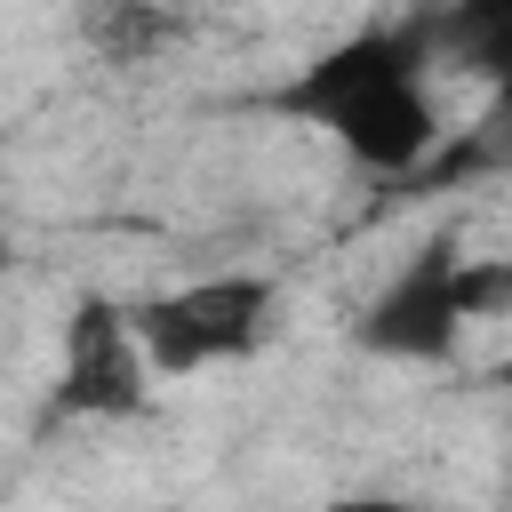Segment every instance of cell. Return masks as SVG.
<instances>
[{
	"mask_svg": "<svg viewBox=\"0 0 512 512\" xmlns=\"http://www.w3.org/2000/svg\"><path fill=\"white\" fill-rule=\"evenodd\" d=\"M264 104L304 120V128H320L344 160H360L376 176H408V168H424L440 152L424 24H368V32L336 40V48H320Z\"/></svg>",
	"mask_w": 512,
	"mask_h": 512,
	"instance_id": "obj_1",
	"label": "cell"
},
{
	"mask_svg": "<svg viewBox=\"0 0 512 512\" xmlns=\"http://www.w3.org/2000/svg\"><path fill=\"white\" fill-rule=\"evenodd\" d=\"M152 376H200L224 360H248L272 320H280V288L264 272H200L184 288H160L144 304H128Z\"/></svg>",
	"mask_w": 512,
	"mask_h": 512,
	"instance_id": "obj_2",
	"label": "cell"
},
{
	"mask_svg": "<svg viewBox=\"0 0 512 512\" xmlns=\"http://www.w3.org/2000/svg\"><path fill=\"white\" fill-rule=\"evenodd\" d=\"M56 416H136L152 400V360L144 336L128 320V304L112 296H80L64 312V344H56Z\"/></svg>",
	"mask_w": 512,
	"mask_h": 512,
	"instance_id": "obj_3",
	"label": "cell"
},
{
	"mask_svg": "<svg viewBox=\"0 0 512 512\" xmlns=\"http://www.w3.org/2000/svg\"><path fill=\"white\" fill-rule=\"evenodd\" d=\"M448 272H456V248H448V240L416 248V256L368 296V312H360V328H352L360 352H376V360H448L456 336H464V312H456Z\"/></svg>",
	"mask_w": 512,
	"mask_h": 512,
	"instance_id": "obj_4",
	"label": "cell"
},
{
	"mask_svg": "<svg viewBox=\"0 0 512 512\" xmlns=\"http://www.w3.org/2000/svg\"><path fill=\"white\" fill-rule=\"evenodd\" d=\"M424 48L464 80H512V0H440L424 16Z\"/></svg>",
	"mask_w": 512,
	"mask_h": 512,
	"instance_id": "obj_5",
	"label": "cell"
},
{
	"mask_svg": "<svg viewBox=\"0 0 512 512\" xmlns=\"http://www.w3.org/2000/svg\"><path fill=\"white\" fill-rule=\"evenodd\" d=\"M80 32H88L96 56L144 64V56H160L176 40V8H160V0H88L80 8Z\"/></svg>",
	"mask_w": 512,
	"mask_h": 512,
	"instance_id": "obj_6",
	"label": "cell"
},
{
	"mask_svg": "<svg viewBox=\"0 0 512 512\" xmlns=\"http://www.w3.org/2000/svg\"><path fill=\"white\" fill-rule=\"evenodd\" d=\"M448 288H456L464 328H472V320H504V312H512V256H464V248H456Z\"/></svg>",
	"mask_w": 512,
	"mask_h": 512,
	"instance_id": "obj_7",
	"label": "cell"
},
{
	"mask_svg": "<svg viewBox=\"0 0 512 512\" xmlns=\"http://www.w3.org/2000/svg\"><path fill=\"white\" fill-rule=\"evenodd\" d=\"M464 168H512V80L488 88V112H480V128L464 144Z\"/></svg>",
	"mask_w": 512,
	"mask_h": 512,
	"instance_id": "obj_8",
	"label": "cell"
},
{
	"mask_svg": "<svg viewBox=\"0 0 512 512\" xmlns=\"http://www.w3.org/2000/svg\"><path fill=\"white\" fill-rule=\"evenodd\" d=\"M320 512H432V504H408V496H336Z\"/></svg>",
	"mask_w": 512,
	"mask_h": 512,
	"instance_id": "obj_9",
	"label": "cell"
},
{
	"mask_svg": "<svg viewBox=\"0 0 512 512\" xmlns=\"http://www.w3.org/2000/svg\"><path fill=\"white\" fill-rule=\"evenodd\" d=\"M496 384H504V392H512V352H504V360H496Z\"/></svg>",
	"mask_w": 512,
	"mask_h": 512,
	"instance_id": "obj_10",
	"label": "cell"
},
{
	"mask_svg": "<svg viewBox=\"0 0 512 512\" xmlns=\"http://www.w3.org/2000/svg\"><path fill=\"white\" fill-rule=\"evenodd\" d=\"M0 272H8V240H0Z\"/></svg>",
	"mask_w": 512,
	"mask_h": 512,
	"instance_id": "obj_11",
	"label": "cell"
},
{
	"mask_svg": "<svg viewBox=\"0 0 512 512\" xmlns=\"http://www.w3.org/2000/svg\"><path fill=\"white\" fill-rule=\"evenodd\" d=\"M152 512H176V504H152Z\"/></svg>",
	"mask_w": 512,
	"mask_h": 512,
	"instance_id": "obj_12",
	"label": "cell"
}]
</instances>
